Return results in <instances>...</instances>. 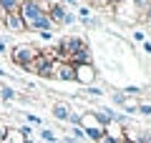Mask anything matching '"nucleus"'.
I'll return each instance as SVG.
<instances>
[{
    "mask_svg": "<svg viewBox=\"0 0 151 143\" xmlns=\"http://www.w3.org/2000/svg\"><path fill=\"white\" fill-rule=\"evenodd\" d=\"M38 53H40V48L33 45V43H18L10 50V60L15 65H20V68H28V65L38 58Z\"/></svg>",
    "mask_w": 151,
    "mask_h": 143,
    "instance_id": "f257e3e1",
    "label": "nucleus"
},
{
    "mask_svg": "<svg viewBox=\"0 0 151 143\" xmlns=\"http://www.w3.org/2000/svg\"><path fill=\"white\" fill-rule=\"evenodd\" d=\"M98 78V70L93 63H83V65H76V83H81L83 88H88V85H93Z\"/></svg>",
    "mask_w": 151,
    "mask_h": 143,
    "instance_id": "f03ea898",
    "label": "nucleus"
},
{
    "mask_svg": "<svg viewBox=\"0 0 151 143\" xmlns=\"http://www.w3.org/2000/svg\"><path fill=\"white\" fill-rule=\"evenodd\" d=\"M53 73H55V80L76 83V65H73V63H63V60H55V63H53Z\"/></svg>",
    "mask_w": 151,
    "mask_h": 143,
    "instance_id": "7ed1b4c3",
    "label": "nucleus"
},
{
    "mask_svg": "<svg viewBox=\"0 0 151 143\" xmlns=\"http://www.w3.org/2000/svg\"><path fill=\"white\" fill-rule=\"evenodd\" d=\"M3 25H5L10 33H28V25H25V20H23L20 10L8 13V15H5V23H3Z\"/></svg>",
    "mask_w": 151,
    "mask_h": 143,
    "instance_id": "20e7f679",
    "label": "nucleus"
},
{
    "mask_svg": "<svg viewBox=\"0 0 151 143\" xmlns=\"http://www.w3.org/2000/svg\"><path fill=\"white\" fill-rule=\"evenodd\" d=\"M126 136L124 141H131V143H151V133L144 131V128H126Z\"/></svg>",
    "mask_w": 151,
    "mask_h": 143,
    "instance_id": "39448f33",
    "label": "nucleus"
},
{
    "mask_svg": "<svg viewBox=\"0 0 151 143\" xmlns=\"http://www.w3.org/2000/svg\"><path fill=\"white\" fill-rule=\"evenodd\" d=\"M65 15H68V10H65L63 3H53V8H50V13H48V18L53 20V25H63Z\"/></svg>",
    "mask_w": 151,
    "mask_h": 143,
    "instance_id": "423d86ee",
    "label": "nucleus"
},
{
    "mask_svg": "<svg viewBox=\"0 0 151 143\" xmlns=\"http://www.w3.org/2000/svg\"><path fill=\"white\" fill-rule=\"evenodd\" d=\"M68 116H70L68 103H53V118L55 121H68Z\"/></svg>",
    "mask_w": 151,
    "mask_h": 143,
    "instance_id": "0eeeda50",
    "label": "nucleus"
},
{
    "mask_svg": "<svg viewBox=\"0 0 151 143\" xmlns=\"http://www.w3.org/2000/svg\"><path fill=\"white\" fill-rule=\"evenodd\" d=\"M86 138H88V141H93V143H101L103 138H106V128H101V126L88 128V131H86Z\"/></svg>",
    "mask_w": 151,
    "mask_h": 143,
    "instance_id": "6e6552de",
    "label": "nucleus"
},
{
    "mask_svg": "<svg viewBox=\"0 0 151 143\" xmlns=\"http://www.w3.org/2000/svg\"><path fill=\"white\" fill-rule=\"evenodd\" d=\"M28 138L23 136L18 128H8V133H5V138H3V143H25Z\"/></svg>",
    "mask_w": 151,
    "mask_h": 143,
    "instance_id": "1a4fd4ad",
    "label": "nucleus"
},
{
    "mask_svg": "<svg viewBox=\"0 0 151 143\" xmlns=\"http://www.w3.org/2000/svg\"><path fill=\"white\" fill-rule=\"evenodd\" d=\"M20 3H23V0H0V5L5 8L8 13H15V10H20Z\"/></svg>",
    "mask_w": 151,
    "mask_h": 143,
    "instance_id": "9d476101",
    "label": "nucleus"
},
{
    "mask_svg": "<svg viewBox=\"0 0 151 143\" xmlns=\"http://www.w3.org/2000/svg\"><path fill=\"white\" fill-rule=\"evenodd\" d=\"M15 88H10V85H3V88H0V98H3V101H15Z\"/></svg>",
    "mask_w": 151,
    "mask_h": 143,
    "instance_id": "9b49d317",
    "label": "nucleus"
},
{
    "mask_svg": "<svg viewBox=\"0 0 151 143\" xmlns=\"http://www.w3.org/2000/svg\"><path fill=\"white\" fill-rule=\"evenodd\" d=\"M40 138H43V141H48V143H58V136H55L53 131H48V128H43V131H40Z\"/></svg>",
    "mask_w": 151,
    "mask_h": 143,
    "instance_id": "f8f14e48",
    "label": "nucleus"
},
{
    "mask_svg": "<svg viewBox=\"0 0 151 143\" xmlns=\"http://www.w3.org/2000/svg\"><path fill=\"white\" fill-rule=\"evenodd\" d=\"M70 138H76V141H83V138H86V131H83L81 126H73V131H70Z\"/></svg>",
    "mask_w": 151,
    "mask_h": 143,
    "instance_id": "ddd939ff",
    "label": "nucleus"
},
{
    "mask_svg": "<svg viewBox=\"0 0 151 143\" xmlns=\"http://www.w3.org/2000/svg\"><path fill=\"white\" fill-rule=\"evenodd\" d=\"M121 108H126V111H139V103L131 101V98H126V101L121 103Z\"/></svg>",
    "mask_w": 151,
    "mask_h": 143,
    "instance_id": "4468645a",
    "label": "nucleus"
},
{
    "mask_svg": "<svg viewBox=\"0 0 151 143\" xmlns=\"http://www.w3.org/2000/svg\"><path fill=\"white\" fill-rule=\"evenodd\" d=\"M68 123H70V126H81V113L70 111V116H68Z\"/></svg>",
    "mask_w": 151,
    "mask_h": 143,
    "instance_id": "2eb2a0df",
    "label": "nucleus"
},
{
    "mask_svg": "<svg viewBox=\"0 0 151 143\" xmlns=\"http://www.w3.org/2000/svg\"><path fill=\"white\" fill-rule=\"evenodd\" d=\"M86 93H88V95H96V98H98V95L103 93V88H101V85H88V88H86Z\"/></svg>",
    "mask_w": 151,
    "mask_h": 143,
    "instance_id": "dca6fc26",
    "label": "nucleus"
},
{
    "mask_svg": "<svg viewBox=\"0 0 151 143\" xmlns=\"http://www.w3.org/2000/svg\"><path fill=\"white\" fill-rule=\"evenodd\" d=\"M111 98H113V103H116V106H121V103H124L126 98H129V95H126V93H113Z\"/></svg>",
    "mask_w": 151,
    "mask_h": 143,
    "instance_id": "f3484780",
    "label": "nucleus"
},
{
    "mask_svg": "<svg viewBox=\"0 0 151 143\" xmlns=\"http://www.w3.org/2000/svg\"><path fill=\"white\" fill-rule=\"evenodd\" d=\"M124 93H126V95L131 98V95H139V93H141V88H139V85H129V88H126Z\"/></svg>",
    "mask_w": 151,
    "mask_h": 143,
    "instance_id": "a211bd4d",
    "label": "nucleus"
},
{
    "mask_svg": "<svg viewBox=\"0 0 151 143\" xmlns=\"http://www.w3.org/2000/svg\"><path fill=\"white\" fill-rule=\"evenodd\" d=\"M139 113H144V116H151V103H139Z\"/></svg>",
    "mask_w": 151,
    "mask_h": 143,
    "instance_id": "6ab92c4d",
    "label": "nucleus"
},
{
    "mask_svg": "<svg viewBox=\"0 0 151 143\" xmlns=\"http://www.w3.org/2000/svg\"><path fill=\"white\" fill-rule=\"evenodd\" d=\"M18 131H20V133H23L25 138H33V128H30V126H20Z\"/></svg>",
    "mask_w": 151,
    "mask_h": 143,
    "instance_id": "aec40b11",
    "label": "nucleus"
},
{
    "mask_svg": "<svg viewBox=\"0 0 151 143\" xmlns=\"http://www.w3.org/2000/svg\"><path fill=\"white\" fill-rule=\"evenodd\" d=\"M83 25H88V28H98L101 23H98L96 18H86V20H83Z\"/></svg>",
    "mask_w": 151,
    "mask_h": 143,
    "instance_id": "412c9836",
    "label": "nucleus"
},
{
    "mask_svg": "<svg viewBox=\"0 0 151 143\" xmlns=\"http://www.w3.org/2000/svg\"><path fill=\"white\" fill-rule=\"evenodd\" d=\"M40 35V40H53V30H43V33H38Z\"/></svg>",
    "mask_w": 151,
    "mask_h": 143,
    "instance_id": "4be33fe9",
    "label": "nucleus"
},
{
    "mask_svg": "<svg viewBox=\"0 0 151 143\" xmlns=\"http://www.w3.org/2000/svg\"><path fill=\"white\" fill-rule=\"evenodd\" d=\"M28 123H33V126H40V118H38L35 113H28Z\"/></svg>",
    "mask_w": 151,
    "mask_h": 143,
    "instance_id": "5701e85b",
    "label": "nucleus"
},
{
    "mask_svg": "<svg viewBox=\"0 0 151 143\" xmlns=\"http://www.w3.org/2000/svg\"><path fill=\"white\" fill-rule=\"evenodd\" d=\"M73 23H76V13H68L65 20H63V25H73Z\"/></svg>",
    "mask_w": 151,
    "mask_h": 143,
    "instance_id": "b1692460",
    "label": "nucleus"
},
{
    "mask_svg": "<svg viewBox=\"0 0 151 143\" xmlns=\"http://www.w3.org/2000/svg\"><path fill=\"white\" fill-rule=\"evenodd\" d=\"M134 40H136V43H146V35H144L141 30H136V33H134Z\"/></svg>",
    "mask_w": 151,
    "mask_h": 143,
    "instance_id": "393cba45",
    "label": "nucleus"
},
{
    "mask_svg": "<svg viewBox=\"0 0 151 143\" xmlns=\"http://www.w3.org/2000/svg\"><path fill=\"white\" fill-rule=\"evenodd\" d=\"M5 15H8V10L3 5H0V25H3V23H5Z\"/></svg>",
    "mask_w": 151,
    "mask_h": 143,
    "instance_id": "a878e982",
    "label": "nucleus"
},
{
    "mask_svg": "<svg viewBox=\"0 0 151 143\" xmlns=\"http://www.w3.org/2000/svg\"><path fill=\"white\" fill-rule=\"evenodd\" d=\"M101 143H121V141H116V138H111V136H106V138H103Z\"/></svg>",
    "mask_w": 151,
    "mask_h": 143,
    "instance_id": "bb28decb",
    "label": "nucleus"
},
{
    "mask_svg": "<svg viewBox=\"0 0 151 143\" xmlns=\"http://www.w3.org/2000/svg\"><path fill=\"white\" fill-rule=\"evenodd\" d=\"M63 143H86V141H76V138L68 136V138H63Z\"/></svg>",
    "mask_w": 151,
    "mask_h": 143,
    "instance_id": "cd10ccee",
    "label": "nucleus"
},
{
    "mask_svg": "<svg viewBox=\"0 0 151 143\" xmlns=\"http://www.w3.org/2000/svg\"><path fill=\"white\" fill-rule=\"evenodd\" d=\"M5 133H8V128H3V126H0V143H3V138H5Z\"/></svg>",
    "mask_w": 151,
    "mask_h": 143,
    "instance_id": "c85d7f7f",
    "label": "nucleus"
},
{
    "mask_svg": "<svg viewBox=\"0 0 151 143\" xmlns=\"http://www.w3.org/2000/svg\"><path fill=\"white\" fill-rule=\"evenodd\" d=\"M68 5H73V8H78V0H65Z\"/></svg>",
    "mask_w": 151,
    "mask_h": 143,
    "instance_id": "c756f323",
    "label": "nucleus"
},
{
    "mask_svg": "<svg viewBox=\"0 0 151 143\" xmlns=\"http://www.w3.org/2000/svg\"><path fill=\"white\" fill-rule=\"evenodd\" d=\"M144 20H151V8L146 10V15H144Z\"/></svg>",
    "mask_w": 151,
    "mask_h": 143,
    "instance_id": "7c9ffc66",
    "label": "nucleus"
},
{
    "mask_svg": "<svg viewBox=\"0 0 151 143\" xmlns=\"http://www.w3.org/2000/svg\"><path fill=\"white\" fill-rule=\"evenodd\" d=\"M3 50H5V43H0V53H3Z\"/></svg>",
    "mask_w": 151,
    "mask_h": 143,
    "instance_id": "2f4dec72",
    "label": "nucleus"
},
{
    "mask_svg": "<svg viewBox=\"0 0 151 143\" xmlns=\"http://www.w3.org/2000/svg\"><path fill=\"white\" fill-rule=\"evenodd\" d=\"M25 143H35V138H28V141H25Z\"/></svg>",
    "mask_w": 151,
    "mask_h": 143,
    "instance_id": "473e14b6",
    "label": "nucleus"
},
{
    "mask_svg": "<svg viewBox=\"0 0 151 143\" xmlns=\"http://www.w3.org/2000/svg\"><path fill=\"white\" fill-rule=\"evenodd\" d=\"M0 75H8V73H5V70H3V68H0Z\"/></svg>",
    "mask_w": 151,
    "mask_h": 143,
    "instance_id": "72a5a7b5",
    "label": "nucleus"
},
{
    "mask_svg": "<svg viewBox=\"0 0 151 143\" xmlns=\"http://www.w3.org/2000/svg\"><path fill=\"white\" fill-rule=\"evenodd\" d=\"M121 143H131V141H121Z\"/></svg>",
    "mask_w": 151,
    "mask_h": 143,
    "instance_id": "f704fd0d",
    "label": "nucleus"
},
{
    "mask_svg": "<svg viewBox=\"0 0 151 143\" xmlns=\"http://www.w3.org/2000/svg\"><path fill=\"white\" fill-rule=\"evenodd\" d=\"M149 118H151V116H149Z\"/></svg>",
    "mask_w": 151,
    "mask_h": 143,
    "instance_id": "c9c22d12",
    "label": "nucleus"
}]
</instances>
